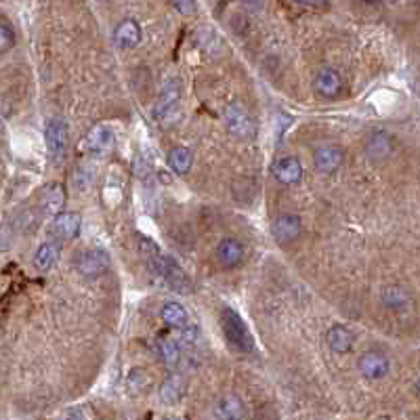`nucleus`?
<instances>
[{
	"mask_svg": "<svg viewBox=\"0 0 420 420\" xmlns=\"http://www.w3.org/2000/svg\"><path fill=\"white\" fill-rule=\"evenodd\" d=\"M64 202H66V191L59 183H52L46 187V191L40 198V213L44 217H57L64 213Z\"/></svg>",
	"mask_w": 420,
	"mask_h": 420,
	"instance_id": "nucleus-16",
	"label": "nucleus"
},
{
	"mask_svg": "<svg viewBox=\"0 0 420 420\" xmlns=\"http://www.w3.org/2000/svg\"><path fill=\"white\" fill-rule=\"evenodd\" d=\"M177 334H179V343L183 345V347H187V345H193L198 338H200V328L195 326V324H187L185 328H181V330H177Z\"/></svg>",
	"mask_w": 420,
	"mask_h": 420,
	"instance_id": "nucleus-27",
	"label": "nucleus"
},
{
	"mask_svg": "<svg viewBox=\"0 0 420 420\" xmlns=\"http://www.w3.org/2000/svg\"><path fill=\"white\" fill-rule=\"evenodd\" d=\"M416 389H418V393H420V379H418V383H416Z\"/></svg>",
	"mask_w": 420,
	"mask_h": 420,
	"instance_id": "nucleus-34",
	"label": "nucleus"
},
{
	"mask_svg": "<svg viewBox=\"0 0 420 420\" xmlns=\"http://www.w3.org/2000/svg\"><path fill=\"white\" fill-rule=\"evenodd\" d=\"M223 120H225V124H227V131H229L233 137L242 139V141L252 139L254 133H256V124H254L250 112L244 108L242 103H231V105H227L225 112H223Z\"/></svg>",
	"mask_w": 420,
	"mask_h": 420,
	"instance_id": "nucleus-4",
	"label": "nucleus"
},
{
	"mask_svg": "<svg viewBox=\"0 0 420 420\" xmlns=\"http://www.w3.org/2000/svg\"><path fill=\"white\" fill-rule=\"evenodd\" d=\"M151 262H153V269L160 274V278H162L171 288H175L177 292H189V290H191V280H189V276L179 267V262H177L173 256L158 252V254L151 258Z\"/></svg>",
	"mask_w": 420,
	"mask_h": 420,
	"instance_id": "nucleus-3",
	"label": "nucleus"
},
{
	"mask_svg": "<svg viewBox=\"0 0 420 420\" xmlns=\"http://www.w3.org/2000/svg\"><path fill=\"white\" fill-rule=\"evenodd\" d=\"M361 3H368V5H379V3H383V0H361Z\"/></svg>",
	"mask_w": 420,
	"mask_h": 420,
	"instance_id": "nucleus-33",
	"label": "nucleus"
},
{
	"mask_svg": "<svg viewBox=\"0 0 420 420\" xmlns=\"http://www.w3.org/2000/svg\"><path fill=\"white\" fill-rule=\"evenodd\" d=\"M357 368L365 381H381L389 374L391 361L383 351H365L357 359Z\"/></svg>",
	"mask_w": 420,
	"mask_h": 420,
	"instance_id": "nucleus-7",
	"label": "nucleus"
},
{
	"mask_svg": "<svg viewBox=\"0 0 420 420\" xmlns=\"http://www.w3.org/2000/svg\"><path fill=\"white\" fill-rule=\"evenodd\" d=\"M76 271L82 276V278H99L103 276L105 271L110 269V254L105 252L103 248H88L84 252H80L76 256Z\"/></svg>",
	"mask_w": 420,
	"mask_h": 420,
	"instance_id": "nucleus-5",
	"label": "nucleus"
},
{
	"mask_svg": "<svg viewBox=\"0 0 420 420\" xmlns=\"http://www.w3.org/2000/svg\"><path fill=\"white\" fill-rule=\"evenodd\" d=\"M160 315H162L164 324H166V326H171V328H175V330H181V328H185V326L189 324L187 309H185L183 305L175 303V300L166 303V305L162 307Z\"/></svg>",
	"mask_w": 420,
	"mask_h": 420,
	"instance_id": "nucleus-21",
	"label": "nucleus"
},
{
	"mask_svg": "<svg viewBox=\"0 0 420 420\" xmlns=\"http://www.w3.org/2000/svg\"><path fill=\"white\" fill-rule=\"evenodd\" d=\"M175 7L183 15H195L198 13V0H175Z\"/></svg>",
	"mask_w": 420,
	"mask_h": 420,
	"instance_id": "nucleus-28",
	"label": "nucleus"
},
{
	"mask_svg": "<svg viewBox=\"0 0 420 420\" xmlns=\"http://www.w3.org/2000/svg\"><path fill=\"white\" fill-rule=\"evenodd\" d=\"M181 95H183V90H181L179 80H175V78L169 80V82L164 84L160 97H158L155 105H153V116H155L158 120H166L169 116H173V114L179 110Z\"/></svg>",
	"mask_w": 420,
	"mask_h": 420,
	"instance_id": "nucleus-9",
	"label": "nucleus"
},
{
	"mask_svg": "<svg viewBox=\"0 0 420 420\" xmlns=\"http://www.w3.org/2000/svg\"><path fill=\"white\" fill-rule=\"evenodd\" d=\"M215 420H244L246 418V403L236 393L221 395L213 405Z\"/></svg>",
	"mask_w": 420,
	"mask_h": 420,
	"instance_id": "nucleus-12",
	"label": "nucleus"
},
{
	"mask_svg": "<svg viewBox=\"0 0 420 420\" xmlns=\"http://www.w3.org/2000/svg\"><path fill=\"white\" fill-rule=\"evenodd\" d=\"M345 162V151L338 147V145H322L315 149L313 153V164L318 171L326 173V175H332L336 173Z\"/></svg>",
	"mask_w": 420,
	"mask_h": 420,
	"instance_id": "nucleus-13",
	"label": "nucleus"
},
{
	"mask_svg": "<svg viewBox=\"0 0 420 420\" xmlns=\"http://www.w3.org/2000/svg\"><path fill=\"white\" fill-rule=\"evenodd\" d=\"M183 395H185V379L179 376V374L169 376L160 387V399L164 403H169V405L179 403L183 399Z\"/></svg>",
	"mask_w": 420,
	"mask_h": 420,
	"instance_id": "nucleus-23",
	"label": "nucleus"
},
{
	"mask_svg": "<svg viewBox=\"0 0 420 420\" xmlns=\"http://www.w3.org/2000/svg\"><path fill=\"white\" fill-rule=\"evenodd\" d=\"M61 256V242L59 240H48V242H42L34 254V265L36 269L40 271H48L57 265V260Z\"/></svg>",
	"mask_w": 420,
	"mask_h": 420,
	"instance_id": "nucleus-17",
	"label": "nucleus"
},
{
	"mask_svg": "<svg viewBox=\"0 0 420 420\" xmlns=\"http://www.w3.org/2000/svg\"><path fill=\"white\" fill-rule=\"evenodd\" d=\"M391 147H393L391 137H389L387 133L379 131V133H374V135L370 137V141H368L365 153H368V158H370V160L381 162V160H385V158L391 153Z\"/></svg>",
	"mask_w": 420,
	"mask_h": 420,
	"instance_id": "nucleus-20",
	"label": "nucleus"
},
{
	"mask_svg": "<svg viewBox=\"0 0 420 420\" xmlns=\"http://www.w3.org/2000/svg\"><path fill=\"white\" fill-rule=\"evenodd\" d=\"M46 153L52 164H61L68 153V124L61 118H50L44 131Z\"/></svg>",
	"mask_w": 420,
	"mask_h": 420,
	"instance_id": "nucleus-2",
	"label": "nucleus"
},
{
	"mask_svg": "<svg viewBox=\"0 0 420 420\" xmlns=\"http://www.w3.org/2000/svg\"><path fill=\"white\" fill-rule=\"evenodd\" d=\"M271 175L276 177V181L284 185H294L303 179V164L296 155H282L276 160Z\"/></svg>",
	"mask_w": 420,
	"mask_h": 420,
	"instance_id": "nucleus-14",
	"label": "nucleus"
},
{
	"mask_svg": "<svg viewBox=\"0 0 420 420\" xmlns=\"http://www.w3.org/2000/svg\"><path fill=\"white\" fill-rule=\"evenodd\" d=\"M141 38H143V32L135 19H124L122 23H118V28L114 32V42L120 48H135V46H139Z\"/></svg>",
	"mask_w": 420,
	"mask_h": 420,
	"instance_id": "nucleus-18",
	"label": "nucleus"
},
{
	"mask_svg": "<svg viewBox=\"0 0 420 420\" xmlns=\"http://www.w3.org/2000/svg\"><path fill=\"white\" fill-rule=\"evenodd\" d=\"M303 233V221L294 213H284L271 223V236L280 246H288L296 242Z\"/></svg>",
	"mask_w": 420,
	"mask_h": 420,
	"instance_id": "nucleus-8",
	"label": "nucleus"
},
{
	"mask_svg": "<svg viewBox=\"0 0 420 420\" xmlns=\"http://www.w3.org/2000/svg\"><path fill=\"white\" fill-rule=\"evenodd\" d=\"M244 3L252 9H260L262 7V0H244Z\"/></svg>",
	"mask_w": 420,
	"mask_h": 420,
	"instance_id": "nucleus-31",
	"label": "nucleus"
},
{
	"mask_svg": "<svg viewBox=\"0 0 420 420\" xmlns=\"http://www.w3.org/2000/svg\"><path fill=\"white\" fill-rule=\"evenodd\" d=\"M298 3H303L311 9H328L330 7V0H298Z\"/></svg>",
	"mask_w": 420,
	"mask_h": 420,
	"instance_id": "nucleus-29",
	"label": "nucleus"
},
{
	"mask_svg": "<svg viewBox=\"0 0 420 420\" xmlns=\"http://www.w3.org/2000/svg\"><path fill=\"white\" fill-rule=\"evenodd\" d=\"M219 322H221V330H223L227 343H229L236 351H240V353H252V351H254V338H252V334H250L246 322L240 318L238 311L225 307V309L221 311Z\"/></svg>",
	"mask_w": 420,
	"mask_h": 420,
	"instance_id": "nucleus-1",
	"label": "nucleus"
},
{
	"mask_svg": "<svg viewBox=\"0 0 420 420\" xmlns=\"http://www.w3.org/2000/svg\"><path fill=\"white\" fill-rule=\"evenodd\" d=\"M13 46H15V30L3 17V21H0V52H9Z\"/></svg>",
	"mask_w": 420,
	"mask_h": 420,
	"instance_id": "nucleus-26",
	"label": "nucleus"
},
{
	"mask_svg": "<svg viewBox=\"0 0 420 420\" xmlns=\"http://www.w3.org/2000/svg\"><path fill=\"white\" fill-rule=\"evenodd\" d=\"M82 227V221L76 213H59L57 217H52L50 225H48V233L52 240H59V242H68L78 238Z\"/></svg>",
	"mask_w": 420,
	"mask_h": 420,
	"instance_id": "nucleus-11",
	"label": "nucleus"
},
{
	"mask_svg": "<svg viewBox=\"0 0 420 420\" xmlns=\"http://www.w3.org/2000/svg\"><path fill=\"white\" fill-rule=\"evenodd\" d=\"M244 256H246V248L238 238H223L217 244V258L227 269L240 267L244 262Z\"/></svg>",
	"mask_w": 420,
	"mask_h": 420,
	"instance_id": "nucleus-15",
	"label": "nucleus"
},
{
	"mask_svg": "<svg viewBox=\"0 0 420 420\" xmlns=\"http://www.w3.org/2000/svg\"><path fill=\"white\" fill-rule=\"evenodd\" d=\"M183 345L175 338H160L155 343V351L166 365H179L183 361Z\"/></svg>",
	"mask_w": 420,
	"mask_h": 420,
	"instance_id": "nucleus-22",
	"label": "nucleus"
},
{
	"mask_svg": "<svg viewBox=\"0 0 420 420\" xmlns=\"http://www.w3.org/2000/svg\"><path fill=\"white\" fill-rule=\"evenodd\" d=\"M343 88H345L343 76L334 68L320 70L318 76H315V80H313V90L322 99H336V97H341Z\"/></svg>",
	"mask_w": 420,
	"mask_h": 420,
	"instance_id": "nucleus-10",
	"label": "nucleus"
},
{
	"mask_svg": "<svg viewBox=\"0 0 420 420\" xmlns=\"http://www.w3.org/2000/svg\"><path fill=\"white\" fill-rule=\"evenodd\" d=\"M383 303H385V307H389L393 311H399V309L410 305V296H408V292L403 288L389 286V288L383 290Z\"/></svg>",
	"mask_w": 420,
	"mask_h": 420,
	"instance_id": "nucleus-25",
	"label": "nucleus"
},
{
	"mask_svg": "<svg viewBox=\"0 0 420 420\" xmlns=\"http://www.w3.org/2000/svg\"><path fill=\"white\" fill-rule=\"evenodd\" d=\"M64 420H86V416L80 412V410H72V412H68L66 414V418Z\"/></svg>",
	"mask_w": 420,
	"mask_h": 420,
	"instance_id": "nucleus-30",
	"label": "nucleus"
},
{
	"mask_svg": "<svg viewBox=\"0 0 420 420\" xmlns=\"http://www.w3.org/2000/svg\"><path fill=\"white\" fill-rule=\"evenodd\" d=\"M116 143V133L108 124H99L86 133V137L80 141V151L93 153V155H103L108 153Z\"/></svg>",
	"mask_w": 420,
	"mask_h": 420,
	"instance_id": "nucleus-6",
	"label": "nucleus"
},
{
	"mask_svg": "<svg viewBox=\"0 0 420 420\" xmlns=\"http://www.w3.org/2000/svg\"><path fill=\"white\" fill-rule=\"evenodd\" d=\"M164 420H179V418H164Z\"/></svg>",
	"mask_w": 420,
	"mask_h": 420,
	"instance_id": "nucleus-35",
	"label": "nucleus"
},
{
	"mask_svg": "<svg viewBox=\"0 0 420 420\" xmlns=\"http://www.w3.org/2000/svg\"><path fill=\"white\" fill-rule=\"evenodd\" d=\"M160 179H162V183H171V175H166V173H160Z\"/></svg>",
	"mask_w": 420,
	"mask_h": 420,
	"instance_id": "nucleus-32",
	"label": "nucleus"
},
{
	"mask_svg": "<svg viewBox=\"0 0 420 420\" xmlns=\"http://www.w3.org/2000/svg\"><path fill=\"white\" fill-rule=\"evenodd\" d=\"M191 164H193V153L187 147L179 145V147H173L169 151V166L173 173L183 177L191 171Z\"/></svg>",
	"mask_w": 420,
	"mask_h": 420,
	"instance_id": "nucleus-24",
	"label": "nucleus"
},
{
	"mask_svg": "<svg viewBox=\"0 0 420 420\" xmlns=\"http://www.w3.org/2000/svg\"><path fill=\"white\" fill-rule=\"evenodd\" d=\"M326 341H328V347L334 351V353H349L353 349V343H355V336L351 332V328L343 326V324H334L328 334H326Z\"/></svg>",
	"mask_w": 420,
	"mask_h": 420,
	"instance_id": "nucleus-19",
	"label": "nucleus"
}]
</instances>
